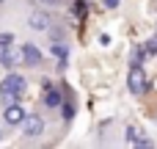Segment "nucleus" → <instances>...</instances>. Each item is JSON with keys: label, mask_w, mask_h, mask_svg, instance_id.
Returning a JSON list of instances; mask_svg holds the SVG:
<instances>
[{"label": "nucleus", "mask_w": 157, "mask_h": 149, "mask_svg": "<svg viewBox=\"0 0 157 149\" xmlns=\"http://www.w3.org/2000/svg\"><path fill=\"white\" fill-rule=\"evenodd\" d=\"M11 41H14L11 33H0V44H11Z\"/></svg>", "instance_id": "nucleus-13"}, {"label": "nucleus", "mask_w": 157, "mask_h": 149, "mask_svg": "<svg viewBox=\"0 0 157 149\" xmlns=\"http://www.w3.org/2000/svg\"><path fill=\"white\" fill-rule=\"evenodd\" d=\"M0 138H3V133H0Z\"/></svg>", "instance_id": "nucleus-17"}, {"label": "nucleus", "mask_w": 157, "mask_h": 149, "mask_svg": "<svg viewBox=\"0 0 157 149\" xmlns=\"http://www.w3.org/2000/svg\"><path fill=\"white\" fill-rule=\"evenodd\" d=\"M52 53H55L58 58H66V47H63V44H55V47H52Z\"/></svg>", "instance_id": "nucleus-11"}, {"label": "nucleus", "mask_w": 157, "mask_h": 149, "mask_svg": "<svg viewBox=\"0 0 157 149\" xmlns=\"http://www.w3.org/2000/svg\"><path fill=\"white\" fill-rule=\"evenodd\" d=\"M22 58L28 66H39L41 64V53L36 50V44H22Z\"/></svg>", "instance_id": "nucleus-5"}, {"label": "nucleus", "mask_w": 157, "mask_h": 149, "mask_svg": "<svg viewBox=\"0 0 157 149\" xmlns=\"http://www.w3.org/2000/svg\"><path fill=\"white\" fill-rule=\"evenodd\" d=\"M58 108H61V116H63V119H66V122H69V119H72V116H75V108H72V102H61V105H58Z\"/></svg>", "instance_id": "nucleus-9"}, {"label": "nucleus", "mask_w": 157, "mask_h": 149, "mask_svg": "<svg viewBox=\"0 0 157 149\" xmlns=\"http://www.w3.org/2000/svg\"><path fill=\"white\" fill-rule=\"evenodd\" d=\"M127 86H130V91H132V94H141V91H146V75H144L141 64H132V69H130V77H127Z\"/></svg>", "instance_id": "nucleus-2"}, {"label": "nucleus", "mask_w": 157, "mask_h": 149, "mask_svg": "<svg viewBox=\"0 0 157 149\" xmlns=\"http://www.w3.org/2000/svg\"><path fill=\"white\" fill-rule=\"evenodd\" d=\"M19 124H22L25 135H30V138H36V135H41V133H44V119H41V116H36V113H25V119H22Z\"/></svg>", "instance_id": "nucleus-3"}, {"label": "nucleus", "mask_w": 157, "mask_h": 149, "mask_svg": "<svg viewBox=\"0 0 157 149\" xmlns=\"http://www.w3.org/2000/svg\"><path fill=\"white\" fill-rule=\"evenodd\" d=\"M102 3H105V8H116L119 6V0H102Z\"/></svg>", "instance_id": "nucleus-14"}, {"label": "nucleus", "mask_w": 157, "mask_h": 149, "mask_svg": "<svg viewBox=\"0 0 157 149\" xmlns=\"http://www.w3.org/2000/svg\"><path fill=\"white\" fill-rule=\"evenodd\" d=\"M127 141H130V144H135V141H138V135H135V127H130V130H127Z\"/></svg>", "instance_id": "nucleus-12"}, {"label": "nucleus", "mask_w": 157, "mask_h": 149, "mask_svg": "<svg viewBox=\"0 0 157 149\" xmlns=\"http://www.w3.org/2000/svg\"><path fill=\"white\" fill-rule=\"evenodd\" d=\"M63 102V97H61V88H55V86H47V91H44V105L47 108H58Z\"/></svg>", "instance_id": "nucleus-6"}, {"label": "nucleus", "mask_w": 157, "mask_h": 149, "mask_svg": "<svg viewBox=\"0 0 157 149\" xmlns=\"http://www.w3.org/2000/svg\"><path fill=\"white\" fill-rule=\"evenodd\" d=\"M144 53H157V36L146 41V50H144Z\"/></svg>", "instance_id": "nucleus-10"}, {"label": "nucleus", "mask_w": 157, "mask_h": 149, "mask_svg": "<svg viewBox=\"0 0 157 149\" xmlns=\"http://www.w3.org/2000/svg\"><path fill=\"white\" fill-rule=\"evenodd\" d=\"M25 88H28V83H25L22 75H8V77H3V83H0V97H3V102L8 105V102L19 100V97L25 94Z\"/></svg>", "instance_id": "nucleus-1"}, {"label": "nucleus", "mask_w": 157, "mask_h": 149, "mask_svg": "<svg viewBox=\"0 0 157 149\" xmlns=\"http://www.w3.org/2000/svg\"><path fill=\"white\" fill-rule=\"evenodd\" d=\"M0 3H6V0H0Z\"/></svg>", "instance_id": "nucleus-16"}, {"label": "nucleus", "mask_w": 157, "mask_h": 149, "mask_svg": "<svg viewBox=\"0 0 157 149\" xmlns=\"http://www.w3.org/2000/svg\"><path fill=\"white\" fill-rule=\"evenodd\" d=\"M0 64L3 66H17L19 64V55L11 53V44H0Z\"/></svg>", "instance_id": "nucleus-7"}, {"label": "nucleus", "mask_w": 157, "mask_h": 149, "mask_svg": "<svg viewBox=\"0 0 157 149\" xmlns=\"http://www.w3.org/2000/svg\"><path fill=\"white\" fill-rule=\"evenodd\" d=\"M39 3H44V6H61L63 0H39Z\"/></svg>", "instance_id": "nucleus-15"}, {"label": "nucleus", "mask_w": 157, "mask_h": 149, "mask_svg": "<svg viewBox=\"0 0 157 149\" xmlns=\"http://www.w3.org/2000/svg\"><path fill=\"white\" fill-rule=\"evenodd\" d=\"M30 28H33V30H47V28H50V17L41 14V11H36V14L30 17Z\"/></svg>", "instance_id": "nucleus-8"}, {"label": "nucleus", "mask_w": 157, "mask_h": 149, "mask_svg": "<svg viewBox=\"0 0 157 149\" xmlns=\"http://www.w3.org/2000/svg\"><path fill=\"white\" fill-rule=\"evenodd\" d=\"M3 119H6V124H19L25 119V108L17 105V102H8L6 111H3Z\"/></svg>", "instance_id": "nucleus-4"}]
</instances>
